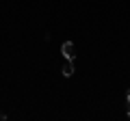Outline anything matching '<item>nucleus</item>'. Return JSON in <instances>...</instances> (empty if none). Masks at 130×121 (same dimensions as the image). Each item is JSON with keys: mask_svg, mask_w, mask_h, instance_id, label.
<instances>
[{"mask_svg": "<svg viewBox=\"0 0 130 121\" xmlns=\"http://www.w3.org/2000/svg\"><path fill=\"white\" fill-rule=\"evenodd\" d=\"M7 119V115H5V112H0V121H5Z\"/></svg>", "mask_w": 130, "mask_h": 121, "instance_id": "7ed1b4c3", "label": "nucleus"}, {"mask_svg": "<svg viewBox=\"0 0 130 121\" xmlns=\"http://www.w3.org/2000/svg\"><path fill=\"white\" fill-rule=\"evenodd\" d=\"M63 76H67V78H70L72 74H74V63H72V58H65V63H63Z\"/></svg>", "mask_w": 130, "mask_h": 121, "instance_id": "f03ea898", "label": "nucleus"}, {"mask_svg": "<svg viewBox=\"0 0 130 121\" xmlns=\"http://www.w3.org/2000/svg\"><path fill=\"white\" fill-rule=\"evenodd\" d=\"M126 97H128V102H130V91H128V95H126Z\"/></svg>", "mask_w": 130, "mask_h": 121, "instance_id": "20e7f679", "label": "nucleus"}, {"mask_svg": "<svg viewBox=\"0 0 130 121\" xmlns=\"http://www.w3.org/2000/svg\"><path fill=\"white\" fill-rule=\"evenodd\" d=\"M61 52H63L65 58H72V61H74V56H76V46H74L72 41H65L63 46H61Z\"/></svg>", "mask_w": 130, "mask_h": 121, "instance_id": "f257e3e1", "label": "nucleus"}, {"mask_svg": "<svg viewBox=\"0 0 130 121\" xmlns=\"http://www.w3.org/2000/svg\"><path fill=\"white\" fill-rule=\"evenodd\" d=\"M128 117H130V108H128Z\"/></svg>", "mask_w": 130, "mask_h": 121, "instance_id": "39448f33", "label": "nucleus"}]
</instances>
